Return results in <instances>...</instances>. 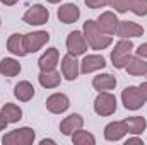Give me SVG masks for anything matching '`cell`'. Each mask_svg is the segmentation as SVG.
Wrapping results in <instances>:
<instances>
[{"mask_svg":"<svg viewBox=\"0 0 147 145\" xmlns=\"http://www.w3.org/2000/svg\"><path fill=\"white\" fill-rule=\"evenodd\" d=\"M96 22H98V26H99L106 34H110V36L116 34L118 24H120V21H118V17H116V12H111V10L101 12L99 17L96 19Z\"/></svg>","mask_w":147,"mask_h":145,"instance_id":"obj_13","label":"cell"},{"mask_svg":"<svg viewBox=\"0 0 147 145\" xmlns=\"http://www.w3.org/2000/svg\"><path fill=\"white\" fill-rule=\"evenodd\" d=\"M144 34V28L134 21H120L116 36L120 39H132V38H140Z\"/></svg>","mask_w":147,"mask_h":145,"instance_id":"obj_11","label":"cell"},{"mask_svg":"<svg viewBox=\"0 0 147 145\" xmlns=\"http://www.w3.org/2000/svg\"><path fill=\"white\" fill-rule=\"evenodd\" d=\"M121 103H123L125 109L137 111L146 104V99L142 97V94L139 91V85H128L121 91Z\"/></svg>","mask_w":147,"mask_h":145,"instance_id":"obj_5","label":"cell"},{"mask_svg":"<svg viewBox=\"0 0 147 145\" xmlns=\"http://www.w3.org/2000/svg\"><path fill=\"white\" fill-rule=\"evenodd\" d=\"M62 77L67 80H75L80 73V63L77 62V56H74L70 53H67L62 58Z\"/></svg>","mask_w":147,"mask_h":145,"instance_id":"obj_12","label":"cell"},{"mask_svg":"<svg viewBox=\"0 0 147 145\" xmlns=\"http://www.w3.org/2000/svg\"><path fill=\"white\" fill-rule=\"evenodd\" d=\"M46 2H48V3H60L62 0H46Z\"/></svg>","mask_w":147,"mask_h":145,"instance_id":"obj_36","label":"cell"},{"mask_svg":"<svg viewBox=\"0 0 147 145\" xmlns=\"http://www.w3.org/2000/svg\"><path fill=\"white\" fill-rule=\"evenodd\" d=\"M134 43L130 39H120L115 48L111 50V63L115 68H125V65L128 63L130 56H132V51H134Z\"/></svg>","mask_w":147,"mask_h":145,"instance_id":"obj_2","label":"cell"},{"mask_svg":"<svg viewBox=\"0 0 147 145\" xmlns=\"http://www.w3.org/2000/svg\"><path fill=\"white\" fill-rule=\"evenodd\" d=\"M82 126H84V118H82L79 113H74V114H69L67 118L62 119V123H60V132H62L63 135L70 137L74 132L80 130Z\"/></svg>","mask_w":147,"mask_h":145,"instance_id":"obj_16","label":"cell"},{"mask_svg":"<svg viewBox=\"0 0 147 145\" xmlns=\"http://www.w3.org/2000/svg\"><path fill=\"white\" fill-rule=\"evenodd\" d=\"M128 3H130V0H111L110 2V5L115 9L116 14H125L128 10Z\"/></svg>","mask_w":147,"mask_h":145,"instance_id":"obj_28","label":"cell"},{"mask_svg":"<svg viewBox=\"0 0 147 145\" xmlns=\"http://www.w3.org/2000/svg\"><path fill=\"white\" fill-rule=\"evenodd\" d=\"M48 19H50V10L41 3L31 5L22 15V21L29 26H43L48 22Z\"/></svg>","mask_w":147,"mask_h":145,"instance_id":"obj_6","label":"cell"},{"mask_svg":"<svg viewBox=\"0 0 147 145\" xmlns=\"http://www.w3.org/2000/svg\"><path fill=\"white\" fill-rule=\"evenodd\" d=\"M128 133L125 121H111L105 126V138L108 142H120Z\"/></svg>","mask_w":147,"mask_h":145,"instance_id":"obj_15","label":"cell"},{"mask_svg":"<svg viewBox=\"0 0 147 145\" xmlns=\"http://www.w3.org/2000/svg\"><path fill=\"white\" fill-rule=\"evenodd\" d=\"M19 0H0V3L2 5H7V7H12V5H16Z\"/></svg>","mask_w":147,"mask_h":145,"instance_id":"obj_34","label":"cell"},{"mask_svg":"<svg viewBox=\"0 0 147 145\" xmlns=\"http://www.w3.org/2000/svg\"><path fill=\"white\" fill-rule=\"evenodd\" d=\"M125 70L128 72V75L139 77V75H146L147 73V60L140 58V56H130L128 63L125 65Z\"/></svg>","mask_w":147,"mask_h":145,"instance_id":"obj_21","label":"cell"},{"mask_svg":"<svg viewBox=\"0 0 147 145\" xmlns=\"http://www.w3.org/2000/svg\"><path fill=\"white\" fill-rule=\"evenodd\" d=\"M132 144H139V145H144V140L140 137H128L125 140V145H132Z\"/></svg>","mask_w":147,"mask_h":145,"instance_id":"obj_31","label":"cell"},{"mask_svg":"<svg viewBox=\"0 0 147 145\" xmlns=\"http://www.w3.org/2000/svg\"><path fill=\"white\" fill-rule=\"evenodd\" d=\"M128 10L139 17H146L147 15V0H130L128 3Z\"/></svg>","mask_w":147,"mask_h":145,"instance_id":"obj_27","label":"cell"},{"mask_svg":"<svg viewBox=\"0 0 147 145\" xmlns=\"http://www.w3.org/2000/svg\"><path fill=\"white\" fill-rule=\"evenodd\" d=\"M38 82L45 89H57L62 84V77H60V72H57L55 68L53 70H41L38 75Z\"/></svg>","mask_w":147,"mask_h":145,"instance_id":"obj_18","label":"cell"},{"mask_svg":"<svg viewBox=\"0 0 147 145\" xmlns=\"http://www.w3.org/2000/svg\"><path fill=\"white\" fill-rule=\"evenodd\" d=\"M70 137H72L74 145H94L96 144V137L91 132H86L82 128L77 130V132H74Z\"/></svg>","mask_w":147,"mask_h":145,"instance_id":"obj_26","label":"cell"},{"mask_svg":"<svg viewBox=\"0 0 147 145\" xmlns=\"http://www.w3.org/2000/svg\"><path fill=\"white\" fill-rule=\"evenodd\" d=\"M135 53H137V56L146 58V60H147V43H142V44L135 50Z\"/></svg>","mask_w":147,"mask_h":145,"instance_id":"obj_30","label":"cell"},{"mask_svg":"<svg viewBox=\"0 0 147 145\" xmlns=\"http://www.w3.org/2000/svg\"><path fill=\"white\" fill-rule=\"evenodd\" d=\"M123 121L127 125L128 133H132V135H140L142 132H146L147 128V119L142 118V116H130V118H127Z\"/></svg>","mask_w":147,"mask_h":145,"instance_id":"obj_24","label":"cell"},{"mask_svg":"<svg viewBox=\"0 0 147 145\" xmlns=\"http://www.w3.org/2000/svg\"><path fill=\"white\" fill-rule=\"evenodd\" d=\"M0 73L3 77H17L21 73V63L16 58H2L0 60Z\"/></svg>","mask_w":147,"mask_h":145,"instance_id":"obj_22","label":"cell"},{"mask_svg":"<svg viewBox=\"0 0 147 145\" xmlns=\"http://www.w3.org/2000/svg\"><path fill=\"white\" fill-rule=\"evenodd\" d=\"M82 33H84V36H86L87 44H89L92 50H96V51L106 50L111 43H113V36L106 34V33L98 26V22L92 21V19H89V21L84 22Z\"/></svg>","mask_w":147,"mask_h":145,"instance_id":"obj_1","label":"cell"},{"mask_svg":"<svg viewBox=\"0 0 147 145\" xmlns=\"http://www.w3.org/2000/svg\"><path fill=\"white\" fill-rule=\"evenodd\" d=\"M34 140H36V132L29 126L16 128L2 137L3 145H31L34 144Z\"/></svg>","mask_w":147,"mask_h":145,"instance_id":"obj_3","label":"cell"},{"mask_svg":"<svg viewBox=\"0 0 147 145\" xmlns=\"http://www.w3.org/2000/svg\"><path fill=\"white\" fill-rule=\"evenodd\" d=\"M45 104H46V109H48L50 113H53V114H62V113H65L67 109L70 108V99H69V96L63 94V92H55V94L48 96V99H46Z\"/></svg>","mask_w":147,"mask_h":145,"instance_id":"obj_9","label":"cell"},{"mask_svg":"<svg viewBox=\"0 0 147 145\" xmlns=\"http://www.w3.org/2000/svg\"><path fill=\"white\" fill-rule=\"evenodd\" d=\"M65 44H67V51L70 55H74V56L84 55L87 51V46H89L82 31H72V33H69Z\"/></svg>","mask_w":147,"mask_h":145,"instance_id":"obj_8","label":"cell"},{"mask_svg":"<svg viewBox=\"0 0 147 145\" xmlns=\"http://www.w3.org/2000/svg\"><path fill=\"white\" fill-rule=\"evenodd\" d=\"M139 91H140V94H142V97L147 101V82H142L140 85H139Z\"/></svg>","mask_w":147,"mask_h":145,"instance_id":"obj_32","label":"cell"},{"mask_svg":"<svg viewBox=\"0 0 147 145\" xmlns=\"http://www.w3.org/2000/svg\"><path fill=\"white\" fill-rule=\"evenodd\" d=\"M106 67V60L103 55H86L80 62V73L87 75V73H92V72H98V70H103Z\"/></svg>","mask_w":147,"mask_h":145,"instance_id":"obj_10","label":"cell"},{"mask_svg":"<svg viewBox=\"0 0 147 145\" xmlns=\"http://www.w3.org/2000/svg\"><path fill=\"white\" fill-rule=\"evenodd\" d=\"M39 144H41V145H46V144H53V145H55L57 142H55V140H51V138H43Z\"/></svg>","mask_w":147,"mask_h":145,"instance_id":"obj_35","label":"cell"},{"mask_svg":"<svg viewBox=\"0 0 147 145\" xmlns=\"http://www.w3.org/2000/svg\"><path fill=\"white\" fill-rule=\"evenodd\" d=\"M14 96L21 103H28V101H31L34 97V85L29 80H21L14 87Z\"/></svg>","mask_w":147,"mask_h":145,"instance_id":"obj_19","label":"cell"},{"mask_svg":"<svg viewBox=\"0 0 147 145\" xmlns=\"http://www.w3.org/2000/svg\"><path fill=\"white\" fill-rule=\"evenodd\" d=\"M0 26H2V19H0Z\"/></svg>","mask_w":147,"mask_h":145,"instance_id":"obj_37","label":"cell"},{"mask_svg":"<svg viewBox=\"0 0 147 145\" xmlns=\"http://www.w3.org/2000/svg\"><path fill=\"white\" fill-rule=\"evenodd\" d=\"M116 111V97L115 94H111L110 91H105V92H99L94 99V113L98 116H111L115 114Z\"/></svg>","mask_w":147,"mask_h":145,"instance_id":"obj_4","label":"cell"},{"mask_svg":"<svg viewBox=\"0 0 147 145\" xmlns=\"http://www.w3.org/2000/svg\"><path fill=\"white\" fill-rule=\"evenodd\" d=\"M57 17L60 22L63 24H74L79 21L80 17V9L75 3H63L60 5V9L57 10Z\"/></svg>","mask_w":147,"mask_h":145,"instance_id":"obj_14","label":"cell"},{"mask_svg":"<svg viewBox=\"0 0 147 145\" xmlns=\"http://www.w3.org/2000/svg\"><path fill=\"white\" fill-rule=\"evenodd\" d=\"M0 113L5 116V119L9 123H17V121L22 119V109L17 104H14V103H5L0 109Z\"/></svg>","mask_w":147,"mask_h":145,"instance_id":"obj_25","label":"cell"},{"mask_svg":"<svg viewBox=\"0 0 147 145\" xmlns=\"http://www.w3.org/2000/svg\"><path fill=\"white\" fill-rule=\"evenodd\" d=\"M92 87L98 92H105V91H113L116 87V77L111 73H99L92 79Z\"/></svg>","mask_w":147,"mask_h":145,"instance_id":"obj_20","label":"cell"},{"mask_svg":"<svg viewBox=\"0 0 147 145\" xmlns=\"http://www.w3.org/2000/svg\"><path fill=\"white\" fill-rule=\"evenodd\" d=\"M58 62H60V53H58V50H57V48H48V50L39 56L38 67H39V70H53V68H57Z\"/></svg>","mask_w":147,"mask_h":145,"instance_id":"obj_17","label":"cell"},{"mask_svg":"<svg viewBox=\"0 0 147 145\" xmlns=\"http://www.w3.org/2000/svg\"><path fill=\"white\" fill-rule=\"evenodd\" d=\"M7 50L14 55V56H26V50H24V41H22V34L14 33L7 39Z\"/></svg>","mask_w":147,"mask_h":145,"instance_id":"obj_23","label":"cell"},{"mask_svg":"<svg viewBox=\"0 0 147 145\" xmlns=\"http://www.w3.org/2000/svg\"><path fill=\"white\" fill-rule=\"evenodd\" d=\"M7 125H9V121L5 119V116L0 113V132H3L5 128H7Z\"/></svg>","mask_w":147,"mask_h":145,"instance_id":"obj_33","label":"cell"},{"mask_svg":"<svg viewBox=\"0 0 147 145\" xmlns=\"http://www.w3.org/2000/svg\"><path fill=\"white\" fill-rule=\"evenodd\" d=\"M22 41H24L26 53H36L50 41V33L48 31H33V33L22 34Z\"/></svg>","mask_w":147,"mask_h":145,"instance_id":"obj_7","label":"cell"},{"mask_svg":"<svg viewBox=\"0 0 147 145\" xmlns=\"http://www.w3.org/2000/svg\"><path fill=\"white\" fill-rule=\"evenodd\" d=\"M111 0H84V3L89 9H101V7H108Z\"/></svg>","mask_w":147,"mask_h":145,"instance_id":"obj_29","label":"cell"}]
</instances>
